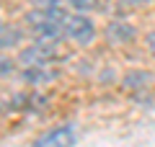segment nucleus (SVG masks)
Segmentation results:
<instances>
[{
  "label": "nucleus",
  "mask_w": 155,
  "mask_h": 147,
  "mask_svg": "<svg viewBox=\"0 0 155 147\" xmlns=\"http://www.w3.org/2000/svg\"><path fill=\"white\" fill-rule=\"evenodd\" d=\"M153 3H155V0H153Z\"/></svg>",
  "instance_id": "4468645a"
},
{
  "label": "nucleus",
  "mask_w": 155,
  "mask_h": 147,
  "mask_svg": "<svg viewBox=\"0 0 155 147\" xmlns=\"http://www.w3.org/2000/svg\"><path fill=\"white\" fill-rule=\"evenodd\" d=\"M104 39L111 47H129L132 41H137V26L127 18H111L104 26Z\"/></svg>",
  "instance_id": "20e7f679"
},
{
  "label": "nucleus",
  "mask_w": 155,
  "mask_h": 147,
  "mask_svg": "<svg viewBox=\"0 0 155 147\" xmlns=\"http://www.w3.org/2000/svg\"><path fill=\"white\" fill-rule=\"evenodd\" d=\"M145 49L150 52V57H155V28L145 34Z\"/></svg>",
  "instance_id": "f8f14e48"
},
{
  "label": "nucleus",
  "mask_w": 155,
  "mask_h": 147,
  "mask_svg": "<svg viewBox=\"0 0 155 147\" xmlns=\"http://www.w3.org/2000/svg\"><path fill=\"white\" fill-rule=\"evenodd\" d=\"M153 85V72L147 70H127L122 77V88L129 93H145Z\"/></svg>",
  "instance_id": "0eeeda50"
},
{
  "label": "nucleus",
  "mask_w": 155,
  "mask_h": 147,
  "mask_svg": "<svg viewBox=\"0 0 155 147\" xmlns=\"http://www.w3.org/2000/svg\"><path fill=\"white\" fill-rule=\"evenodd\" d=\"M67 8L75 13H93L101 8V0H65Z\"/></svg>",
  "instance_id": "6e6552de"
},
{
  "label": "nucleus",
  "mask_w": 155,
  "mask_h": 147,
  "mask_svg": "<svg viewBox=\"0 0 155 147\" xmlns=\"http://www.w3.org/2000/svg\"><path fill=\"white\" fill-rule=\"evenodd\" d=\"M57 75H60V72L52 70L49 65H39V67H21V72H18L21 83H23V85H31V88H41V85H47V83L57 80Z\"/></svg>",
  "instance_id": "423d86ee"
},
{
  "label": "nucleus",
  "mask_w": 155,
  "mask_h": 147,
  "mask_svg": "<svg viewBox=\"0 0 155 147\" xmlns=\"http://www.w3.org/2000/svg\"><path fill=\"white\" fill-rule=\"evenodd\" d=\"M60 54V41H49V39H34L31 44L18 52V62L21 67H39V65H52Z\"/></svg>",
  "instance_id": "7ed1b4c3"
},
{
  "label": "nucleus",
  "mask_w": 155,
  "mask_h": 147,
  "mask_svg": "<svg viewBox=\"0 0 155 147\" xmlns=\"http://www.w3.org/2000/svg\"><path fill=\"white\" fill-rule=\"evenodd\" d=\"M75 145H78V132L72 124L54 126L31 142V147H75Z\"/></svg>",
  "instance_id": "39448f33"
},
{
  "label": "nucleus",
  "mask_w": 155,
  "mask_h": 147,
  "mask_svg": "<svg viewBox=\"0 0 155 147\" xmlns=\"http://www.w3.org/2000/svg\"><path fill=\"white\" fill-rule=\"evenodd\" d=\"M65 16L67 11H31L23 16V26L34 39H49V41H62L65 39Z\"/></svg>",
  "instance_id": "f257e3e1"
},
{
  "label": "nucleus",
  "mask_w": 155,
  "mask_h": 147,
  "mask_svg": "<svg viewBox=\"0 0 155 147\" xmlns=\"http://www.w3.org/2000/svg\"><path fill=\"white\" fill-rule=\"evenodd\" d=\"M18 67V60H11V57H0V77H5V75H13Z\"/></svg>",
  "instance_id": "9d476101"
},
{
  "label": "nucleus",
  "mask_w": 155,
  "mask_h": 147,
  "mask_svg": "<svg viewBox=\"0 0 155 147\" xmlns=\"http://www.w3.org/2000/svg\"><path fill=\"white\" fill-rule=\"evenodd\" d=\"M31 8H39V11H65V0H28Z\"/></svg>",
  "instance_id": "1a4fd4ad"
},
{
  "label": "nucleus",
  "mask_w": 155,
  "mask_h": 147,
  "mask_svg": "<svg viewBox=\"0 0 155 147\" xmlns=\"http://www.w3.org/2000/svg\"><path fill=\"white\" fill-rule=\"evenodd\" d=\"M98 36V26L91 18V13H67L65 16V39L75 47H91Z\"/></svg>",
  "instance_id": "f03ea898"
},
{
  "label": "nucleus",
  "mask_w": 155,
  "mask_h": 147,
  "mask_svg": "<svg viewBox=\"0 0 155 147\" xmlns=\"http://www.w3.org/2000/svg\"><path fill=\"white\" fill-rule=\"evenodd\" d=\"M147 0H114V8L119 11H134V8H142Z\"/></svg>",
  "instance_id": "9b49d317"
},
{
  "label": "nucleus",
  "mask_w": 155,
  "mask_h": 147,
  "mask_svg": "<svg viewBox=\"0 0 155 147\" xmlns=\"http://www.w3.org/2000/svg\"><path fill=\"white\" fill-rule=\"evenodd\" d=\"M5 23H8V21H3V18H0V31H3V28H5Z\"/></svg>",
  "instance_id": "ddd939ff"
}]
</instances>
